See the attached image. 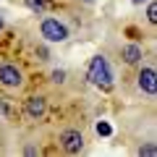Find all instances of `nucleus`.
Here are the masks:
<instances>
[{
	"instance_id": "nucleus-1",
	"label": "nucleus",
	"mask_w": 157,
	"mask_h": 157,
	"mask_svg": "<svg viewBox=\"0 0 157 157\" xmlns=\"http://www.w3.org/2000/svg\"><path fill=\"white\" fill-rule=\"evenodd\" d=\"M86 81L92 86H97V89H102V92L113 89L115 76H113V68H110V63H107L105 55H94L89 60V66H86Z\"/></svg>"
},
{
	"instance_id": "nucleus-2",
	"label": "nucleus",
	"mask_w": 157,
	"mask_h": 157,
	"mask_svg": "<svg viewBox=\"0 0 157 157\" xmlns=\"http://www.w3.org/2000/svg\"><path fill=\"white\" fill-rule=\"evenodd\" d=\"M39 34H42L45 42H52V45H60V42H66V39L71 37L68 26L60 21V18H55V16H45L42 21H39Z\"/></svg>"
},
{
	"instance_id": "nucleus-3",
	"label": "nucleus",
	"mask_w": 157,
	"mask_h": 157,
	"mask_svg": "<svg viewBox=\"0 0 157 157\" xmlns=\"http://www.w3.org/2000/svg\"><path fill=\"white\" fill-rule=\"evenodd\" d=\"M0 84L6 89H18L24 84V73L16 63H0Z\"/></svg>"
},
{
	"instance_id": "nucleus-4",
	"label": "nucleus",
	"mask_w": 157,
	"mask_h": 157,
	"mask_svg": "<svg viewBox=\"0 0 157 157\" xmlns=\"http://www.w3.org/2000/svg\"><path fill=\"white\" fill-rule=\"evenodd\" d=\"M60 149L66 155H78V152L84 149V134L78 128H66L60 134Z\"/></svg>"
},
{
	"instance_id": "nucleus-5",
	"label": "nucleus",
	"mask_w": 157,
	"mask_h": 157,
	"mask_svg": "<svg viewBox=\"0 0 157 157\" xmlns=\"http://www.w3.org/2000/svg\"><path fill=\"white\" fill-rule=\"evenodd\" d=\"M47 113V100L42 94H32L24 100V115L29 118V121H42Z\"/></svg>"
},
{
	"instance_id": "nucleus-6",
	"label": "nucleus",
	"mask_w": 157,
	"mask_h": 157,
	"mask_svg": "<svg viewBox=\"0 0 157 157\" xmlns=\"http://www.w3.org/2000/svg\"><path fill=\"white\" fill-rule=\"evenodd\" d=\"M136 86H139L144 94H149V97H155L157 94V71L152 66H144L139 71V76H136Z\"/></svg>"
},
{
	"instance_id": "nucleus-7",
	"label": "nucleus",
	"mask_w": 157,
	"mask_h": 157,
	"mask_svg": "<svg viewBox=\"0 0 157 157\" xmlns=\"http://www.w3.org/2000/svg\"><path fill=\"white\" fill-rule=\"evenodd\" d=\"M121 58H123L126 66H139L141 58H144V50H141V45L128 42V45H123V50H121Z\"/></svg>"
},
{
	"instance_id": "nucleus-8",
	"label": "nucleus",
	"mask_w": 157,
	"mask_h": 157,
	"mask_svg": "<svg viewBox=\"0 0 157 157\" xmlns=\"http://www.w3.org/2000/svg\"><path fill=\"white\" fill-rule=\"evenodd\" d=\"M24 6H26V11L37 13V16H42V13L47 11V0H24Z\"/></svg>"
},
{
	"instance_id": "nucleus-9",
	"label": "nucleus",
	"mask_w": 157,
	"mask_h": 157,
	"mask_svg": "<svg viewBox=\"0 0 157 157\" xmlns=\"http://www.w3.org/2000/svg\"><path fill=\"white\" fill-rule=\"evenodd\" d=\"M66 76H68V73L63 71V68H55V71L50 73V81H52V84H58V86H60V84H66Z\"/></svg>"
},
{
	"instance_id": "nucleus-10",
	"label": "nucleus",
	"mask_w": 157,
	"mask_h": 157,
	"mask_svg": "<svg viewBox=\"0 0 157 157\" xmlns=\"http://www.w3.org/2000/svg\"><path fill=\"white\" fill-rule=\"evenodd\" d=\"M147 3H149V6H147V21L155 26L157 24V6H155V0H147Z\"/></svg>"
},
{
	"instance_id": "nucleus-11",
	"label": "nucleus",
	"mask_w": 157,
	"mask_h": 157,
	"mask_svg": "<svg viewBox=\"0 0 157 157\" xmlns=\"http://www.w3.org/2000/svg\"><path fill=\"white\" fill-rule=\"evenodd\" d=\"M94 131H97L100 136H110V134H113V126L107 123V121H100V123L94 126Z\"/></svg>"
},
{
	"instance_id": "nucleus-12",
	"label": "nucleus",
	"mask_w": 157,
	"mask_h": 157,
	"mask_svg": "<svg viewBox=\"0 0 157 157\" xmlns=\"http://www.w3.org/2000/svg\"><path fill=\"white\" fill-rule=\"evenodd\" d=\"M155 155H157V147L152 144V141L144 144V147H139V157H155Z\"/></svg>"
},
{
	"instance_id": "nucleus-13",
	"label": "nucleus",
	"mask_w": 157,
	"mask_h": 157,
	"mask_svg": "<svg viewBox=\"0 0 157 157\" xmlns=\"http://www.w3.org/2000/svg\"><path fill=\"white\" fill-rule=\"evenodd\" d=\"M37 55H39V60H42V63L50 60V50H47L45 45H37Z\"/></svg>"
},
{
	"instance_id": "nucleus-14",
	"label": "nucleus",
	"mask_w": 157,
	"mask_h": 157,
	"mask_svg": "<svg viewBox=\"0 0 157 157\" xmlns=\"http://www.w3.org/2000/svg\"><path fill=\"white\" fill-rule=\"evenodd\" d=\"M0 113H3V115H8V113H11V107H8L3 100H0Z\"/></svg>"
},
{
	"instance_id": "nucleus-15",
	"label": "nucleus",
	"mask_w": 157,
	"mask_h": 157,
	"mask_svg": "<svg viewBox=\"0 0 157 157\" xmlns=\"http://www.w3.org/2000/svg\"><path fill=\"white\" fill-rule=\"evenodd\" d=\"M24 152H26V155H39V149H37V147H26Z\"/></svg>"
},
{
	"instance_id": "nucleus-16",
	"label": "nucleus",
	"mask_w": 157,
	"mask_h": 157,
	"mask_svg": "<svg viewBox=\"0 0 157 157\" xmlns=\"http://www.w3.org/2000/svg\"><path fill=\"white\" fill-rule=\"evenodd\" d=\"M131 3H134V6H141V3H147V0H131Z\"/></svg>"
},
{
	"instance_id": "nucleus-17",
	"label": "nucleus",
	"mask_w": 157,
	"mask_h": 157,
	"mask_svg": "<svg viewBox=\"0 0 157 157\" xmlns=\"http://www.w3.org/2000/svg\"><path fill=\"white\" fill-rule=\"evenodd\" d=\"M3 26H6V21H3V16H0V32H3Z\"/></svg>"
},
{
	"instance_id": "nucleus-18",
	"label": "nucleus",
	"mask_w": 157,
	"mask_h": 157,
	"mask_svg": "<svg viewBox=\"0 0 157 157\" xmlns=\"http://www.w3.org/2000/svg\"><path fill=\"white\" fill-rule=\"evenodd\" d=\"M78 3H94V0H78Z\"/></svg>"
}]
</instances>
